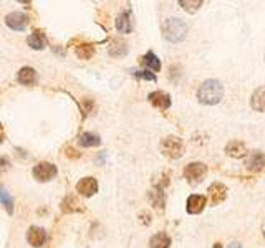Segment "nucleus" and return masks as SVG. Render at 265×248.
Returning <instances> with one entry per match:
<instances>
[{
    "instance_id": "1",
    "label": "nucleus",
    "mask_w": 265,
    "mask_h": 248,
    "mask_svg": "<svg viewBox=\"0 0 265 248\" xmlns=\"http://www.w3.org/2000/svg\"><path fill=\"white\" fill-rule=\"evenodd\" d=\"M224 98V86L219 80H205L198 89L199 103L207 106L219 105Z\"/></svg>"
},
{
    "instance_id": "2",
    "label": "nucleus",
    "mask_w": 265,
    "mask_h": 248,
    "mask_svg": "<svg viewBox=\"0 0 265 248\" xmlns=\"http://www.w3.org/2000/svg\"><path fill=\"white\" fill-rule=\"evenodd\" d=\"M163 35L167 42L179 43L186 38L187 35V25L181 19H167L163 24Z\"/></svg>"
},
{
    "instance_id": "3",
    "label": "nucleus",
    "mask_w": 265,
    "mask_h": 248,
    "mask_svg": "<svg viewBox=\"0 0 265 248\" xmlns=\"http://www.w3.org/2000/svg\"><path fill=\"white\" fill-rule=\"evenodd\" d=\"M161 152L169 159H179L184 154V142L177 136H167L161 141Z\"/></svg>"
},
{
    "instance_id": "4",
    "label": "nucleus",
    "mask_w": 265,
    "mask_h": 248,
    "mask_svg": "<svg viewBox=\"0 0 265 248\" xmlns=\"http://www.w3.org/2000/svg\"><path fill=\"white\" fill-rule=\"evenodd\" d=\"M205 174H207V165L204 162H191L184 169V177L193 186H198V184L202 182Z\"/></svg>"
},
{
    "instance_id": "5",
    "label": "nucleus",
    "mask_w": 265,
    "mask_h": 248,
    "mask_svg": "<svg viewBox=\"0 0 265 248\" xmlns=\"http://www.w3.org/2000/svg\"><path fill=\"white\" fill-rule=\"evenodd\" d=\"M57 165L52 164V162H40L33 167V177L38 182H48L57 175Z\"/></svg>"
},
{
    "instance_id": "6",
    "label": "nucleus",
    "mask_w": 265,
    "mask_h": 248,
    "mask_svg": "<svg viewBox=\"0 0 265 248\" xmlns=\"http://www.w3.org/2000/svg\"><path fill=\"white\" fill-rule=\"evenodd\" d=\"M29 22H30L29 15H25V13H22V12H12L5 17V24L8 28L17 30V31L25 30L27 25H29Z\"/></svg>"
},
{
    "instance_id": "7",
    "label": "nucleus",
    "mask_w": 265,
    "mask_h": 248,
    "mask_svg": "<svg viewBox=\"0 0 265 248\" xmlns=\"http://www.w3.org/2000/svg\"><path fill=\"white\" fill-rule=\"evenodd\" d=\"M245 169L249 172H260V170L265 169V156L260 151L250 152L245 159Z\"/></svg>"
},
{
    "instance_id": "8",
    "label": "nucleus",
    "mask_w": 265,
    "mask_h": 248,
    "mask_svg": "<svg viewBox=\"0 0 265 248\" xmlns=\"http://www.w3.org/2000/svg\"><path fill=\"white\" fill-rule=\"evenodd\" d=\"M76 192L80 195H85V197H91L98 192V182L95 177H83L80 179V182L76 184Z\"/></svg>"
},
{
    "instance_id": "9",
    "label": "nucleus",
    "mask_w": 265,
    "mask_h": 248,
    "mask_svg": "<svg viewBox=\"0 0 265 248\" xmlns=\"http://www.w3.org/2000/svg\"><path fill=\"white\" fill-rule=\"evenodd\" d=\"M27 242H29L30 245L35 247V248L43 247L45 242H47V232H45V228H42V227H30L29 233H27Z\"/></svg>"
},
{
    "instance_id": "10",
    "label": "nucleus",
    "mask_w": 265,
    "mask_h": 248,
    "mask_svg": "<svg viewBox=\"0 0 265 248\" xmlns=\"http://www.w3.org/2000/svg\"><path fill=\"white\" fill-rule=\"evenodd\" d=\"M209 200H211L212 205H219L221 202L226 200L227 197V187L221 182H214L211 187H209Z\"/></svg>"
},
{
    "instance_id": "11",
    "label": "nucleus",
    "mask_w": 265,
    "mask_h": 248,
    "mask_svg": "<svg viewBox=\"0 0 265 248\" xmlns=\"http://www.w3.org/2000/svg\"><path fill=\"white\" fill-rule=\"evenodd\" d=\"M149 103L153 105L154 108H158V110H161V111H166L169 106H171V96H169L167 93H164V91H154V93H151L149 96Z\"/></svg>"
},
{
    "instance_id": "12",
    "label": "nucleus",
    "mask_w": 265,
    "mask_h": 248,
    "mask_svg": "<svg viewBox=\"0 0 265 248\" xmlns=\"http://www.w3.org/2000/svg\"><path fill=\"white\" fill-rule=\"evenodd\" d=\"M207 205V197L204 195H198V193H194V195H191L187 198V204H186V209L189 214H200V212L204 210V207Z\"/></svg>"
},
{
    "instance_id": "13",
    "label": "nucleus",
    "mask_w": 265,
    "mask_h": 248,
    "mask_svg": "<svg viewBox=\"0 0 265 248\" xmlns=\"http://www.w3.org/2000/svg\"><path fill=\"white\" fill-rule=\"evenodd\" d=\"M130 52V47L128 43L125 42L123 38H115L111 43H109V48H108V53L115 58H125Z\"/></svg>"
},
{
    "instance_id": "14",
    "label": "nucleus",
    "mask_w": 265,
    "mask_h": 248,
    "mask_svg": "<svg viewBox=\"0 0 265 248\" xmlns=\"http://www.w3.org/2000/svg\"><path fill=\"white\" fill-rule=\"evenodd\" d=\"M250 106L257 112H265V86L257 88L250 96Z\"/></svg>"
},
{
    "instance_id": "15",
    "label": "nucleus",
    "mask_w": 265,
    "mask_h": 248,
    "mask_svg": "<svg viewBox=\"0 0 265 248\" xmlns=\"http://www.w3.org/2000/svg\"><path fill=\"white\" fill-rule=\"evenodd\" d=\"M226 154L229 157H234V159H240V157H245V154H247V147L240 141H231L226 146Z\"/></svg>"
},
{
    "instance_id": "16",
    "label": "nucleus",
    "mask_w": 265,
    "mask_h": 248,
    "mask_svg": "<svg viewBox=\"0 0 265 248\" xmlns=\"http://www.w3.org/2000/svg\"><path fill=\"white\" fill-rule=\"evenodd\" d=\"M116 30L120 33H130L132 30V20H131V13L130 12H121L116 19Z\"/></svg>"
},
{
    "instance_id": "17",
    "label": "nucleus",
    "mask_w": 265,
    "mask_h": 248,
    "mask_svg": "<svg viewBox=\"0 0 265 248\" xmlns=\"http://www.w3.org/2000/svg\"><path fill=\"white\" fill-rule=\"evenodd\" d=\"M36 80V73L33 68H30V66H24L20 71H18L17 75V81L20 84H24V86H30V84H33Z\"/></svg>"
},
{
    "instance_id": "18",
    "label": "nucleus",
    "mask_w": 265,
    "mask_h": 248,
    "mask_svg": "<svg viewBox=\"0 0 265 248\" xmlns=\"http://www.w3.org/2000/svg\"><path fill=\"white\" fill-rule=\"evenodd\" d=\"M149 200L153 204L154 209L158 210H163L164 209V204H166V197H164V192H163V187L161 186H156L153 191L149 192Z\"/></svg>"
},
{
    "instance_id": "19",
    "label": "nucleus",
    "mask_w": 265,
    "mask_h": 248,
    "mask_svg": "<svg viewBox=\"0 0 265 248\" xmlns=\"http://www.w3.org/2000/svg\"><path fill=\"white\" fill-rule=\"evenodd\" d=\"M27 43H29V47L33 50H43L47 47V38H45V35L40 30H35L33 33L27 38Z\"/></svg>"
},
{
    "instance_id": "20",
    "label": "nucleus",
    "mask_w": 265,
    "mask_h": 248,
    "mask_svg": "<svg viewBox=\"0 0 265 248\" xmlns=\"http://www.w3.org/2000/svg\"><path fill=\"white\" fill-rule=\"evenodd\" d=\"M169 245H171V238L164 232L156 233L149 240V248H169Z\"/></svg>"
},
{
    "instance_id": "21",
    "label": "nucleus",
    "mask_w": 265,
    "mask_h": 248,
    "mask_svg": "<svg viewBox=\"0 0 265 248\" xmlns=\"http://www.w3.org/2000/svg\"><path fill=\"white\" fill-rule=\"evenodd\" d=\"M78 144L81 147H98L101 144V139H99L98 134L85 133L78 138Z\"/></svg>"
},
{
    "instance_id": "22",
    "label": "nucleus",
    "mask_w": 265,
    "mask_h": 248,
    "mask_svg": "<svg viewBox=\"0 0 265 248\" xmlns=\"http://www.w3.org/2000/svg\"><path fill=\"white\" fill-rule=\"evenodd\" d=\"M141 63H143L146 68H149L151 71H159V70H161V61H159V58L154 55L153 52L146 53V55L141 58Z\"/></svg>"
},
{
    "instance_id": "23",
    "label": "nucleus",
    "mask_w": 265,
    "mask_h": 248,
    "mask_svg": "<svg viewBox=\"0 0 265 248\" xmlns=\"http://www.w3.org/2000/svg\"><path fill=\"white\" fill-rule=\"evenodd\" d=\"M0 202H2L3 209H5L8 214H13V198L10 195V192L7 191V187L0 186Z\"/></svg>"
},
{
    "instance_id": "24",
    "label": "nucleus",
    "mask_w": 265,
    "mask_h": 248,
    "mask_svg": "<svg viewBox=\"0 0 265 248\" xmlns=\"http://www.w3.org/2000/svg\"><path fill=\"white\" fill-rule=\"evenodd\" d=\"M76 56L80 58V60H90L91 56L95 55V47L93 45H88V43H83V45H78L75 50Z\"/></svg>"
},
{
    "instance_id": "25",
    "label": "nucleus",
    "mask_w": 265,
    "mask_h": 248,
    "mask_svg": "<svg viewBox=\"0 0 265 248\" xmlns=\"http://www.w3.org/2000/svg\"><path fill=\"white\" fill-rule=\"evenodd\" d=\"M202 0H179V5L184 8L187 13H196L202 7Z\"/></svg>"
},
{
    "instance_id": "26",
    "label": "nucleus",
    "mask_w": 265,
    "mask_h": 248,
    "mask_svg": "<svg viewBox=\"0 0 265 248\" xmlns=\"http://www.w3.org/2000/svg\"><path fill=\"white\" fill-rule=\"evenodd\" d=\"M62 210L63 212H76V210H80V204H78V200H76L75 197H66L65 198V202L62 204Z\"/></svg>"
},
{
    "instance_id": "27",
    "label": "nucleus",
    "mask_w": 265,
    "mask_h": 248,
    "mask_svg": "<svg viewBox=\"0 0 265 248\" xmlns=\"http://www.w3.org/2000/svg\"><path fill=\"white\" fill-rule=\"evenodd\" d=\"M136 76L139 80H148V81H156V75L151 71H136Z\"/></svg>"
},
{
    "instance_id": "28",
    "label": "nucleus",
    "mask_w": 265,
    "mask_h": 248,
    "mask_svg": "<svg viewBox=\"0 0 265 248\" xmlns=\"http://www.w3.org/2000/svg\"><path fill=\"white\" fill-rule=\"evenodd\" d=\"M66 156L68 157H80V152L75 151L73 147H66Z\"/></svg>"
},
{
    "instance_id": "29",
    "label": "nucleus",
    "mask_w": 265,
    "mask_h": 248,
    "mask_svg": "<svg viewBox=\"0 0 265 248\" xmlns=\"http://www.w3.org/2000/svg\"><path fill=\"white\" fill-rule=\"evenodd\" d=\"M3 164H8V162H7V159H5V157H2V159H0V167H2V165Z\"/></svg>"
},
{
    "instance_id": "30",
    "label": "nucleus",
    "mask_w": 265,
    "mask_h": 248,
    "mask_svg": "<svg viewBox=\"0 0 265 248\" xmlns=\"http://www.w3.org/2000/svg\"><path fill=\"white\" fill-rule=\"evenodd\" d=\"M229 248H240V245H239V243H232Z\"/></svg>"
},
{
    "instance_id": "31",
    "label": "nucleus",
    "mask_w": 265,
    "mask_h": 248,
    "mask_svg": "<svg viewBox=\"0 0 265 248\" xmlns=\"http://www.w3.org/2000/svg\"><path fill=\"white\" fill-rule=\"evenodd\" d=\"M212 248H222V245H221V243H216V245H214Z\"/></svg>"
},
{
    "instance_id": "32",
    "label": "nucleus",
    "mask_w": 265,
    "mask_h": 248,
    "mask_svg": "<svg viewBox=\"0 0 265 248\" xmlns=\"http://www.w3.org/2000/svg\"><path fill=\"white\" fill-rule=\"evenodd\" d=\"M2 141H3V136H2V134H0V144H2Z\"/></svg>"
},
{
    "instance_id": "33",
    "label": "nucleus",
    "mask_w": 265,
    "mask_h": 248,
    "mask_svg": "<svg viewBox=\"0 0 265 248\" xmlns=\"http://www.w3.org/2000/svg\"><path fill=\"white\" fill-rule=\"evenodd\" d=\"M264 235H265V233H264Z\"/></svg>"
}]
</instances>
